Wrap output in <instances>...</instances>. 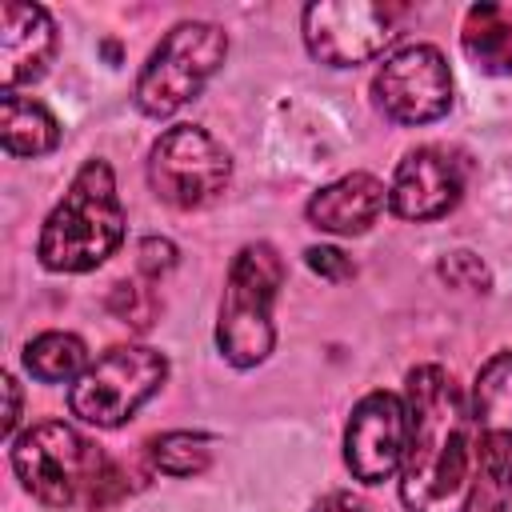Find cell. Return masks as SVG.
<instances>
[{"label":"cell","mask_w":512,"mask_h":512,"mask_svg":"<svg viewBox=\"0 0 512 512\" xmlns=\"http://www.w3.org/2000/svg\"><path fill=\"white\" fill-rule=\"evenodd\" d=\"M408 448L400 500L408 512H468L476 488V428L460 384L440 364L408 372Z\"/></svg>","instance_id":"6da1fadb"},{"label":"cell","mask_w":512,"mask_h":512,"mask_svg":"<svg viewBox=\"0 0 512 512\" xmlns=\"http://www.w3.org/2000/svg\"><path fill=\"white\" fill-rule=\"evenodd\" d=\"M12 472L48 508H100L124 492L120 468L60 420H44L12 440Z\"/></svg>","instance_id":"7a4b0ae2"},{"label":"cell","mask_w":512,"mask_h":512,"mask_svg":"<svg viewBox=\"0 0 512 512\" xmlns=\"http://www.w3.org/2000/svg\"><path fill=\"white\" fill-rule=\"evenodd\" d=\"M124 240V208L116 196V176L104 160H88L64 200L48 212L40 228L36 256L48 272H88L104 264Z\"/></svg>","instance_id":"3957f363"},{"label":"cell","mask_w":512,"mask_h":512,"mask_svg":"<svg viewBox=\"0 0 512 512\" xmlns=\"http://www.w3.org/2000/svg\"><path fill=\"white\" fill-rule=\"evenodd\" d=\"M284 284V260L272 244H244L228 268L224 296H220V320H216V344L220 356L232 368H256L268 360L276 344L272 304Z\"/></svg>","instance_id":"277c9868"},{"label":"cell","mask_w":512,"mask_h":512,"mask_svg":"<svg viewBox=\"0 0 512 512\" xmlns=\"http://www.w3.org/2000/svg\"><path fill=\"white\" fill-rule=\"evenodd\" d=\"M228 56V36L220 24L208 20H184L176 24L144 60L136 76V108L144 116H172L180 112L200 88L216 76V68Z\"/></svg>","instance_id":"5b68a950"},{"label":"cell","mask_w":512,"mask_h":512,"mask_svg":"<svg viewBox=\"0 0 512 512\" xmlns=\"http://www.w3.org/2000/svg\"><path fill=\"white\" fill-rule=\"evenodd\" d=\"M168 376V360L144 344H116L100 352L68 388L72 416L96 428H120L148 404Z\"/></svg>","instance_id":"8992f818"},{"label":"cell","mask_w":512,"mask_h":512,"mask_svg":"<svg viewBox=\"0 0 512 512\" xmlns=\"http://www.w3.org/2000/svg\"><path fill=\"white\" fill-rule=\"evenodd\" d=\"M404 8L384 0H320L300 16L308 52L328 68H352L380 56L400 32Z\"/></svg>","instance_id":"52a82bcc"},{"label":"cell","mask_w":512,"mask_h":512,"mask_svg":"<svg viewBox=\"0 0 512 512\" xmlns=\"http://www.w3.org/2000/svg\"><path fill=\"white\" fill-rule=\"evenodd\" d=\"M232 180V160L216 136L196 124L168 128L148 152V184L172 208H204Z\"/></svg>","instance_id":"ba28073f"},{"label":"cell","mask_w":512,"mask_h":512,"mask_svg":"<svg viewBox=\"0 0 512 512\" xmlns=\"http://www.w3.org/2000/svg\"><path fill=\"white\" fill-rule=\"evenodd\" d=\"M372 96L376 108L396 124H432L452 108L448 60L432 44H408L380 64Z\"/></svg>","instance_id":"9c48e42d"},{"label":"cell","mask_w":512,"mask_h":512,"mask_svg":"<svg viewBox=\"0 0 512 512\" xmlns=\"http://www.w3.org/2000/svg\"><path fill=\"white\" fill-rule=\"evenodd\" d=\"M408 448V404L396 392H368L344 428V464L360 484H384L400 472Z\"/></svg>","instance_id":"30bf717a"},{"label":"cell","mask_w":512,"mask_h":512,"mask_svg":"<svg viewBox=\"0 0 512 512\" xmlns=\"http://www.w3.org/2000/svg\"><path fill=\"white\" fill-rule=\"evenodd\" d=\"M464 196V164L444 152V148H416L400 160L392 188H388V208L400 220H440L448 216Z\"/></svg>","instance_id":"8fae6325"},{"label":"cell","mask_w":512,"mask_h":512,"mask_svg":"<svg viewBox=\"0 0 512 512\" xmlns=\"http://www.w3.org/2000/svg\"><path fill=\"white\" fill-rule=\"evenodd\" d=\"M56 56V24L40 4L4 0L0 4V84L16 92L48 72Z\"/></svg>","instance_id":"7c38bea8"},{"label":"cell","mask_w":512,"mask_h":512,"mask_svg":"<svg viewBox=\"0 0 512 512\" xmlns=\"http://www.w3.org/2000/svg\"><path fill=\"white\" fill-rule=\"evenodd\" d=\"M384 208H388V188H384L376 176H368V172H348V176L324 184V188L308 200L304 216H308V224L320 228V232H332V236H360V232H368V228L376 224V216H380Z\"/></svg>","instance_id":"4fadbf2b"},{"label":"cell","mask_w":512,"mask_h":512,"mask_svg":"<svg viewBox=\"0 0 512 512\" xmlns=\"http://www.w3.org/2000/svg\"><path fill=\"white\" fill-rule=\"evenodd\" d=\"M468 408H472L476 448L512 452V352H496L476 372Z\"/></svg>","instance_id":"5bb4252c"},{"label":"cell","mask_w":512,"mask_h":512,"mask_svg":"<svg viewBox=\"0 0 512 512\" xmlns=\"http://www.w3.org/2000/svg\"><path fill=\"white\" fill-rule=\"evenodd\" d=\"M464 56L488 76H512V8L508 4H472L460 24Z\"/></svg>","instance_id":"9a60e30c"},{"label":"cell","mask_w":512,"mask_h":512,"mask_svg":"<svg viewBox=\"0 0 512 512\" xmlns=\"http://www.w3.org/2000/svg\"><path fill=\"white\" fill-rule=\"evenodd\" d=\"M0 140L12 156H44L60 144V120L32 96H0Z\"/></svg>","instance_id":"2e32d148"},{"label":"cell","mask_w":512,"mask_h":512,"mask_svg":"<svg viewBox=\"0 0 512 512\" xmlns=\"http://www.w3.org/2000/svg\"><path fill=\"white\" fill-rule=\"evenodd\" d=\"M88 348L80 336L72 332H40L36 340L24 344V368L44 380V384H64V380H76L84 368H88Z\"/></svg>","instance_id":"e0dca14e"},{"label":"cell","mask_w":512,"mask_h":512,"mask_svg":"<svg viewBox=\"0 0 512 512\" xmlns=\"http://www.w3.org/2000/svg\"><path fill=\"white\" fill-rule=\"evenodd\" d=\"M148 460L168 476H196L208 468L212 448H208V436L200 432H164L148 444Z\"/></svg>","instance_id":"ac0fdd59"},{"label":"cell","mask_w":512,"mask_h":512,"mask_svg":"<svg viewBox=\"0 0 512 512\" xmlns=\"http://www.w3.org/2000/svg\"><path fill=\"white\" fill-rule=\"evenodd\" d=\"M436 272H440V280H448L452 288H468V292H488V284H492L484 260L472 256V252H464V248H460V252H448Z\"/></svg>","instance_id":"d6986e66"},{"label":"cell","mask_w":512,"mask_h":512,"mask_svg":"<svg viewBox=\"0 0 512 512\" xmlns=\"http://www.w3.org/2000/svg\"><path fill=\"white\" fill-rule=\"evenodd\" d=\"M304 264L316 272V276H324V280H348L356 268H352V260L340 252V248H308L304 252Z\"/></svg>","instance_id":"ffe728a7"},{"label":"cell","mask_w":512,"mask_h":512,"mask_svg":"<svg viewBox=\"0 0 512 512\" xmlns=\"http://www.w3.org/2000/svg\"><path fill=\"white\" fill-rule=\"evenodd\" d=\"M176 264V248H172V240H156V236H148V240H140V272L144 276H164L168 268Z\"/></svg>","instance_id":"44dd1931"},{"label":"cell","mask_w":512,"mask_h":512,"mask_svg":"<svg viewBox=\"0 0 512 512\" xmlns=\"http://www.w3.org/2000/svg\"><path fill=\"white\" fill-rule=\"evenodd\" d=\"M0 388H4V420H0V436H4V440H12L16 420H20V384H16V376H12V372H4Z\"/></svg>","instance_id":"7402d4cb"},{"label":"cell","mask_w":512,"mask_h":512,"mask_svg":"<svg viewBox=\"0 0 512 512\" xmlns=\"http://www.w3.org/2000/svg\"><path fill=\"white\" fill-rule=\"evenodd\" d=\"M312 512H368V508L356 496H348V492H332L320 504H312Z\"/></svg>","instance_id":"603a6c76"}]
</instances>
